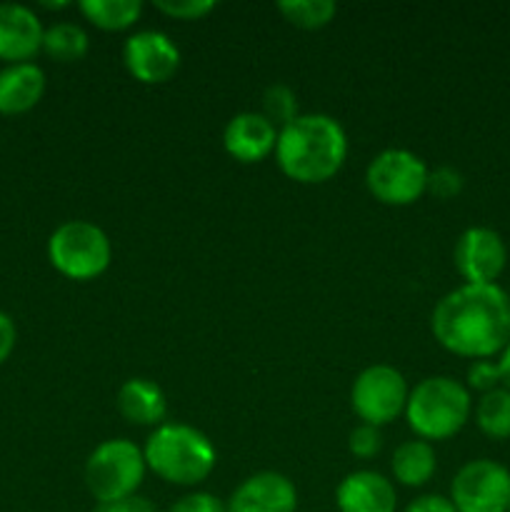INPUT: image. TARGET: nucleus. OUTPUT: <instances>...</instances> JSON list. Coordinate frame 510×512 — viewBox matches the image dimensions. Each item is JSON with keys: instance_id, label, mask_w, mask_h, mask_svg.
<instances>
[{"instance_id": "26", "label": "nucleus", "mask_w": 510, "mask_h": 512, "mask_svg": "<svg viewBox=\"0 0 510 512\" xmlns=\"http://www.w3.org/2000/svg\"><path fill=\"white\" fill-rule=\"evenodd\" d=\"M155 8L160 13L170 15V18L178 20H200L203 15H208L215 8L213 0H158Z\"/></svg>"}, {"instance_id": "31", "label": "nucleus", "mask_w": 510, "mask_h": 512, "mask_svg": "<svg viewBox=\"0 0 510 512\" xmlns=\"http://www.w3.org/2000/svg\"><path fill=\"white\" fill-rule=\"evenodd\" d=\"M15 340H18V330H15L13 318L0 310V365L10 358V353L15 348Z\"/></svg>"}, {"instance_id": "10", "label": "nucleus", "mask_w": 510, "mask_h": 512, "mask_svg": "<svg viewBox=\"0 0 510 512\" xmlns=\"http://www.w3.org/2000/svg\"><path fill=\"white\" fill-rule=\"evenodd\" d=\"M453 260L468 285H493L508 263V248L493 228L475 225L460 233Z\"/></svg>"}, {"instance_id": "4", "label": "nucleus", "mask_w": 510, "mask_h": 512, "mask_svg": "<svg viewBox=\"0 0 510 512\" xmlns=\"http://www.w3.org/2000/svg\"><path fill=\"white\" fill-rule=\"evenodd\" d=\"M470 393L463 383L448 375H433L408 393L405 418L420 440H448L468 423Z\"/></svg>"}, {"instance_id": "24", "label": "nucleus", "mask_w": 510, "mask_h": 512, "mask_svg": "<svg viewBox=\"0 0 510 512\" xmlns=\"http://www.w3.org/2000/svg\"><path fill=\"white\" fill-rule=\"evenodd\" d=\"M463 185H465L463 175H460L455 168H450V165H440V168L430 170L428 173V193L440 200H450L455 198V195H460Z\"/></svg>"}, {"instance_id": "30", "label": "nucleus", "mask_w": 510, "mask_h": 512, "mask_svg": "<svg viewBox=\"0 0 510 512\" xmlns=\"http://www.w3.org/2000/svg\"><path fill=\"white\" fill-rule=\"evenodd\" d=\"M405 512H458L455 510L453 500L445 498V495H420L413 503L405 508Z\"/></svg>"}, {"instance_id": "32", "label": "nucleus", "mask_w": 510, "mask_h": 512, "mask_svg": "<svg viewBox=\"0 0 510 512\" xmlns=\"http://www.w3.org/2000/svg\"><path fill=\"white\" fill-rule=\"evenodd\" d=\"M498 370H500V385H503L505 390H510V343L505 345L503 353H500Z\"/></svg>"}, {"instance_id": "17", "label": "nucleus", "mask_w": 510, "mask_h": 512, "mask_svg": "<svg viewBox=\"0 0 510 512\" xmlns=\"http://www.w3.org/2000/svg\"><path fill=\"white\" fill-rule=\"evenodd\" d=\"M118 410L128 423L133 425H163L168 403L165 395L153 380L148 378H130L120 385L118 390Z\"/></svg>"}, {"instance_id": "7", "label": "nucleus", "mask_w": 510, "mask_h": 512, "mask_svg": "<svg viewBox=\"0 0 510 512\" xmlns=\"http://www.w3.org/2000/svg\"><path fill=\"white\" fill-rule=\"evenodd\" d=\"M428 173L423 160L403 148H388L370 160L365 185L370 195L385 205H410L428 190Z\"/></svg>"}, {"instance_id": "28", "label": "nucleus", "mask_w": 510, "mask_h": 512, "mask_svg": "<svg viewBox=\"0 0 510 512\" xmlns=\"http://www.w3.org/2000/svg\"><path fill=\"white\" fill-rule=\"evenodd\" d=\"M168 512H228V508L223 505V500L210 493H190L175 500Z\"/></svg>"}, {"instance_id": "13", "label": "nucleus", "mask_w": 510, "mask_h": 512, "mask_svg": "<svg viewBox=\"0 0 510 512\" xmlns=\"http://www.w3.org/2000/svg\"><path fill=\"white\" fill-rule=\"evenodd\" d=\"M43 33V23L28 5L0 3V60L30 63L43 50Z\"/></svg>"}, {"instance_id": "20", "label": "nucleus", "mask_w": 510, "mask_h": 512, "mask_svg": "<svg viewBox=\"0 0 510 512\" xmlns=\"http://www.w3.org/2000/svg\"><path fill=\"white\" fill-rule=\"evenodd\" d=\"M88 48V33L75 23H53L43 33V50L60 63L83 60L88 55Z\"/></svg>"}, {"instance_id": "18", "label": "nucleus", "mask_w": 510, "mask_h": 512, "mask_svg": "<svg viewBox=\"0 0 510 512\" xmlns=\"http://www.w3.org/2000/svg\"><path fill=\"white\" fill-rule=\"evenodd\" d=\"M395 480L405 488H420L435 475V450L428 440H405L390 460Z\"/></svg>"}, {"instance_id": "9", "label": "nucleus", "mask_w": 510, "mask_h": 512, "mask_svg": "<svg viewBox=\"0 0 510 512\" xmlns=\"http://www.w3.org/2000/svg\"><path fill=\"white\" fill-rule=\"evenodd\" d=\"M458 512H505L510 505V470L495 460H470L450 483Z\"/></svg>"}, {"instance_id": "34", "label": "nucleus", "mask_w": 510, "mask_h": 512, "mask_svg": "<svg viewBox=\"0 0 510 512\" xmlns=\"http://www.w3.org/2000/svg\"><path fill=\"white\" fill-rule=\"evenodd\" d=\"M505 512H510V505H508V510H505Z\"/></svg>"}, {"instance_id": "29", "label": "nucleus", "mask_w": 510, "mask_h": 512, "mask_svg": "<svg viewBox=\"0 0 510 512\" xmlns=\"http://www.w3.org/2000/svg\"><path fill=\"white\" fill-rule=\"evenodd\" d=\"M93 512H158V508L143 495H130V498L113 500V503L95 505Z\"/></svg>"}, {"instance_id": "16", "label": "nucleus", "mask_w": 510, "mask_h": 512, "mask_svg": "<svg viewBox=\"0 0 510 512\" xmlns=\"http://www.w3.org/2000/svg\"><path fill=\"white\" fill-rule=\"evenodd\" d=\"M45 73L35 63H13L0 70V113L20 115L40 103Z\"/></svg>"}, {"instance_id": "1", "label": "nucleus", "mask_w": 510, "mask_h": 512, "mask_svg": "<svg viewBox=\"0 0 510 512\" xmlns=\"http://www.w3.org/2000/svg\"><path fill=\"white\" fill-rule=\"evenodd\" d=\"M435 340L463 358L488 360L510 343V295L498 285H460L438 300Z\"/></svg>"}, {"instance_id": "12", "label": "nucleus", "mask_w": 510, "mask_h": 512, "mask_svg": "<svg viewBox=\"0 0 510 512\" xmlns=\"http://www.w3.org/2000/svg\"><path fill=\"white\" fill-rule=\"evenodd\" d=\"M225 508L228 512H295L298 490L285 475L263 470L245 478L230 495Z\"/></svg>"}, {"instance_id": "22", "label": "nucleus", "mask_w": 510, "mask_h": 512, "mask_svg": "<svg viewBox=\"0 0 510 512\" xmlns=\"http://www.w3.org/2000/svg\"><path fill=\"white\" fill-rule=\"evenodd\" d=\"M278 10L285 15V20L298 28L315 30L328 25L338 13V5L333 0H280Z\"/></svg>"}, {"instance_id": "25", "label": "nucleus", "mask_w": 510, "mask_h": 512, "mask_svg": "<svg viewBox=\"0 0 510 512\" xmlns=\"http://www.w3.org/2000/svg\"><path fill=\"white\" fill-rule=\"evenodd\" d=\"M383 448V435L375 425H358L348 435V450L355 458H373Z\"/></svg>"}, {"instance_id": "3", "label": "nucleus", "mask_w": 510, "mask_h": 512, "mask_svg": "<svg viewBox=\"0 0 510 512\" xmlns=\"http://www.w3.org/2000/svg\"><path fill=\"white\" fill-rule=\"evenodd\" d=\"M145 465L173 485H198L213 473L215 453L208 435L183 423L158 425L145 443Z\"/></svg>"}, {"instance_id": "21", "label": "nucleus", "mask_w": 510, "mask_h": 512, "mask_svg": "<svg viewBox=\"0 0 510 512\" xmlns=\"http://www.w3.org/2000/svg\"><path fill=\"white\" fill-rule=\"evenodd\" d=\"M475 423L488 438H510V390L495 388L475 405Z\"/></svg>"}, {"instance_id": "8", "label": "nucleus", "mask_w": 510, "mask_h": 512, "mask_svg": "<svg viewBox=\"0 0 510 512\" xmlns=\"http://www.w3.org/2000/svg\"><path fill=\"white\" fill-rule=\"evenodd\" d=\"M408 383L393 365H370L355 378L350 405L365 425H388L405 413Z\"/></svg>"}, {"instance_id": "6", "label": "nucleus", "mask_w": 510, "mask_h": 512, "mask_svg": "<svg viewBox=\"0 0 510 512\" xmlns=\"http://www.w3.org/2000/svg\"><path fill=\"white\" fill-rule=\"evenodd\" d=\"M48 258L70 280H93L108 270L113 248L103 230L88 220L58 225L48 240Z\"/></svg>"}, {"instance_id": "11", "label": "nucleus", "mask_w": 510, "mask_h": 512, "mask_svg": "<svg viewBox=\"0 0 510 512\" xmlns=\"http://www.w3.org/2000/svg\"><path fill=\"white\" fill-rule=\"evenodd\" d=\"M123 63L145 85L165 83L180 65V50L163 30H138L123 45Z\"/></svg>"}, {"instance_id": "23", "label": "nucleus", "mask_w": 510, "mask_h": 512, "mask_svg": "<svg viewBox=\"0 0 510 512\" xmlns=\"http://www.w3.org/2000/svg\"><path fill=\"white\" fill-rule=\"evenodd\" d=\"M263 115L273 125L285 128L288 123H293L298 118V98H295L293 90L283 83H273L265 88L263 93Z\"/></svg>"}, {"instance_id": "2", "label": "nucleus", "mask_w": 510, "mask_h": 512, "mask_svg": "<svg viewBox=\"0 0 510 512\" xmlns=\"http://www.w3.org/2000/svg\"><path fill=\"white\" fill-rule=\"evenodd\" d=\"M348 138L343 125L323 113L298 115L278 130L275 158L280 170L295 183H325L345 163Z\"/></svg>"}, {"instance_id": "5", "label": "nucleus", "mask_w": 510, "mask_h": 512, "mask_svg": "<svg viewBox=\"0 0 510 512\" xmlns=\"http://www.w3.org/2000/svg\"><path fill=\"white\" fill-rule=\"evenodd\" d=\"M145 468V455L138 445L125 438L105 440L85 463V485L98 505L113 503L138 495Z\"/></svg>"}, {"instance_id": "15", "label": "nucleus", "mask_w": 510, "mask_h": 512, "mask_svg": "<svg viewBox=\"0 0 510 512\" xmlns=\"http://www.w3.org/2000/svg\"><path fill=\"white\" fill-rule=\"evenodd\" d=\"M278 143V130L263 113H238L223 130V145L228 155L240 163H258L268 158Z\"/></svg>"}, {"instance_id": "27", "label": "nucleus", "mask_w": 510, "mask_h": 512, "mask_svg": "<svg viewBox=\"0 0 510 512\" xmlns=\"http://www.w3.org/2000/svg\"><path fill=\"white\" fill-rule=\"evenodd\" d=\"M468 385L480 393H490L495 388H503L500 385V370L498 363H490V360H473L468 368Z\"/></svg>"}, {"instance_id": "14", "label": "nucleus", "mask_w": 510, "mask_h": 512, "mask_svg": "<svg viewBox=\"0 0 510 512\" xmlns=\"http://www.w3.org/2000/svg\"><path fill=\"white\" fill-rule=\"evenodd\" d=\"M335 505L340 512H395L398 493L385 475L375 470H355L340 480Z\"/></svg>"}, {"instance_id": "19", "label": "nucleus", "mask_w": 510, "mask_h": 512, "mask_svg": "<svg viewBox=\"0 0 510 512\" xmlns=\"http://www.w3.org/2000/svg\"><path fill=\"white\" fill-rule=\"evenodd\" d=\"M78 8L90 23L103 30L130 28L143 13L140 0H83Z\"/></svg>"}, {"instance_id": "33", "label": "nucleus", "mask_w": 510, "mask_h": 512, "mask_svg": "<svg viewBox=\"0 0 510 512\" xmlns=\"http://www.w3.org/2000/svg\"><path fill=\"white\" fill-rule=\"evenodd\" d=\"M45 8H68V3H43Z\"/></svg>"}]
</instances>
